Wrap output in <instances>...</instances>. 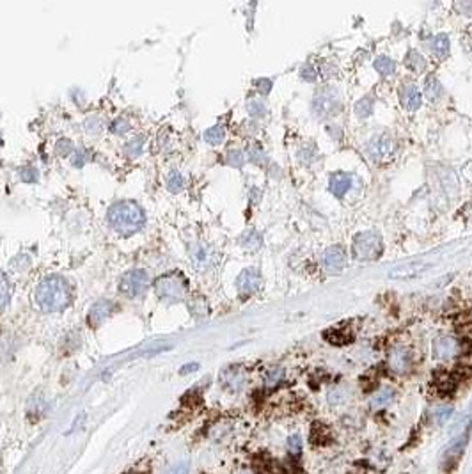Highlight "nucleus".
Returning <instances> with one entry per match:
<instances>
[{
    "label": "nucleus",
    "instance_id": "nucleus-1",
    "mask_svg": "<svg viewBox=\"0 0 472 474\" xmlns=\"http://www.w3.org/2000/svg\"><path fill=\"white\" fill-rule=\"evenodd\" d=\"M36 304L45 313H59L71 304V290L61 276L45 277L36 288Z\"/></svg>",
    "mask_w": 472,
    "mask_h": 474
},
{
    "label": "nucleus",
    "instance_id": "nucleus-36",
    "mask_svg": "<svg viewBox=\"0 0 472 474\" xmlns=\"http://www.w3.org/2000/svg\"><path fill=\"white\" fill-rule=\"evenodd\" d=\"M256 86H258V89H259V93H261V95H268V93H270V89H272V80L261 79V80H258V82H256Z\"/></svg>",
    "mask_w": 472,
    "mask_h": 474
},
{
    "label": "nucleus",
    "instance_id": "nucleus-24",
    "mask_svg": "<svg viewBox=\"0 0 472 474\" xmlns=\"http://www.w3.org/2000/svg\"><path fill=\"white\" fill-rule=\"evenodd\" d=\"M11 299V285H9L8 277L4 273H0V313L4 311V308L9 304Z\"/></svg>",
    "mask_w": 472,
    "mask_h": 474
},
{
    "label": "nucleus",
    "instance_id": "nucleus-8",
    "mask_svg": "<svg viewBox=\"0 0 472 474\" xmlns=\"http://www.w3.org/2000/svg\"><path fill=\"white\" fill-rule=\"evenodd\" d=\"M392 148H394V142H392L391 137H389L387 133H380V135L371 139L366 151H368L370 158L382 160V158H385V156L391 155Z\"/></svg>",
    "mask_w": 472,
    "mask_h": 474
},
{
    "label": "nucleus",
    "instance_id": "nucleus-11",
    "mask_svg": "<svg viewBox=\"0 0 472 474\" xmlns=\"http://www.w3.org/2000/svg\"><path fill=\"white\" fill-rule=\"evenodd\" d=\"M324 265L328 272H341L347 265V255L341 247H328L324 252Z\"/></svg>",
    "mask_w": 472,
    "mask_h": 474
},
{
    "label": "nucleus",
    "instance_id": "nucleus-18",
    "mask_svg": "<svg viewBox=\"0 0 472 474\" xmlns=\"http://www.w3.org/2000/svg\"><path fill=\"white\" fill-rule=\"evenodd\" d=\"M430 50L435 57H438V59L447 57V55H450V38H447L445 34L435 36L430 43Z\"/></svg>",
    "mask_w": 472,
    "mask_h": 474
},
{
    "label": "nucleus",
    "instance_id": "nucleus-13",
    "mask_svg": "<svg viewBox=\"0 0 472 474\" xmlns=\"http://www.w3.org/2000/svg\"><path fill=\"white\" fill-rule=\"evenodd\" d=\"M387 363H389V368H391L394 373H405V372H408V368H410V365H412L410 353H408L405 348H394V350H391V353H389Z\"/></svg>",
    "mask_w": 472,
    "mask_h": 474
},
{
    "label": "nucleus",
    "instance_id": "nucleus-6",
    "mask_svg": "<svg viewBox=\"0 0 472 474\" xmlns=\"http://www.w3.org/2000/svg\"><path fill=\"white\" fill-rule=\"evenodd\" d=\"M341 107L339 95L334 88H321L314 93L312 98V110L318 118H328L334 116Z\"/></svg>",
    "mask_w": 472,
    "mask_h": 474
},
{
    "label": "nucleus",
    "instance_id": "nucleus-19",
    "mask_svg": "<svg viewBox=\"0 0 472 474\" xmlns=\"http://www.w3.org/2000/svg\"><path fill=\"white\" fill-rule=\"evenodd\" d=\"M394 398V391H392V387H382L380 391H377L371 398V409H382V407H387L389 403L392 402Z\"/></svg>",
    "mask_w": 472,
    "mask_h": 474
},
{
    "label": "nucleus",
    "instance_id": "nucleus-34",
    "mask_svg": "<svg viewBox=\"0 0 472 474\" xmlns=\"http://www.w3.org/2000/svg\"><path fill=\"white\" fill-rule=\"evenodd\" d=\"M282 377H284V372H282L281 368H274V370H270V372L267 373V386H277L279 382H281V379Z\"/></svg>",
    "mask_w": 472,
    "mask_h": 474
},
{
    "label": "nucleus",
    "instance_id": "nucleus-14",
    "mask_svg": "<svg viewBox=\"0 0 472 474\" xmlns=\"http://www.w3.org/2000/svg\"><path fill=\"white\" fill-rule=\"evenodd\" d=\"M111 315H112V304L109 302V300H99V302H96L95 306H92L91 311H89L88 322L91 327H98Z\"/></svg>",
    "mask_w": 472,
    "mask_h": 474
},
{
    "label": "nucleus",
    "instance_id": "nucleus-27",
    "mask_svg": "<svg viewBox=\"0 0 472 474\" xmlns=\"http://www.w3.org/2000/svg\"><path fill=\"white\" fill-rule=\"evenodd\" d=\"M405 62H407V66L412 69V72H423L424 66H426L424 59L421 57V53H417V52H408V57Z\"/></svg>",
    "mask_w": 472,
    "mask_h": 474
},
{
    "label": "nucleus",
    "instance_id": "nucleus-40",
    "mask_svg": "<svg viewBox=\"0 0 472 474\" xmlns=\"http://www.w3.org/2000/svg\"><path fill=\"white\" fill-rule=\"evenodd\" d=\"M199 368V365H195V363H192V365H185V366H181V370H179V373H181V375H187V373H192V372H195V370Z\"/></svg>",
    "mask_w": 472,
    "mask_h": 474
},
{
    "label": "nucleus",
    "instance_id": "nucleus-33",
    "mask_svg": "<svg viewBox=\"0 0 472 474\" xmlns=\"http://www.w3.org/2000/svg\"><path fill=\"white\" fill-rule=\"evenodd\" d=\"M288 452L291 453V455H300L302 452V439L298 435H291L290 439H288Z\"/></svg>",
    "mask_w": 472,
    "mask_h": 474
},
{
    "label": "nucleus",
    "instance_id": "nucleus-21",
    "mask_svg": "<svg viewBox=\"0 0 472 474\" xmlns=\"http://www.w3.org/2000/svg\"><path fill=\"white\" fill-rule=\"evenodd\" d=\"M424 95H426V98L430 100V102H438V100L442 98V95H444V89H442L440 82H438L437 79H433V76H430V79L426 80V86H424Z\"/></svg>",
    "mask_w": 472,
    "mask_h": 474
},
{
    "label": "nucleus",
    "instance_id": "nucleus-26",
    "mask_svg": "<svg viewBox=\"0 0 472 474\" xmlns=\"http://www.w3.org/2000/svg\"><path fill=\"white\" fill-rule=\"evenodd\" d=\"M247 110L252 118H263L267 114V105H265L263 100H251L247 103Z\"/></svg>",
    "mask_w": 472,
    "mask_h": 474
},
{
    "label": "nucleus",
    "instance_id": "nucleus-20",
    "mask_svg": "<svg viewBox=\"0 0 472 474\" xmlns=\"http://www.w3.org/2000/svg\"><path fill=\"white\" fill-rule=\"evenodd\" d=\"M373 107H375L373 96H364L362 100H359V103H355V116H357L359 119L370 118V116L373 114Z\"/></svg>",
    "mask_w": 472,
    "mask_h": 474
},
{
    "label": "nucleus",
    "instance_id": "nucleus-43",
    "mask_svg": "<svg viewBox=\"0 0 472 474\" xmlns=\"http://www.w3.org/2000/svg\"><path fill=\"white\" fill-rule=\"evenodd\" d=\"M240 474H252V473H249V470H244V473H240Z\"/></svg>",
    "mask_w": 472,
    "mask_h": 474
},
{
    "label": "nucleus",
    "instance_id": "nucleus-23",
    "mask_svg": "<svg viewBox=\"0 0 472 474\" xmlns=\"http://www.w3.org/2000/svg\"><path fill=\"white\" fill-rule=\"evenodd\" d=\"M240 243H242V247H245V249L254 250L261 245V235H259L256 229H247V231L240 236Z\"/></svg>",
    "mask_w": 472,
    "mask_h": 474
},
{
    "label": "nucleus",
    "instance_id": "nucleus-38",
    "mask_svg": "<svg viewBox=\"0 0 472 474\" xmlns=\"http://www.w3.org/2000/svg\"><path fill=\"white\" fill-rule=\"evenodd\" d=\"M112 132H116V133H125V132H128V123H125L123 121V119H118V121L114 123V125H112Z\"/></svg>",
    "mask_w": 472,
    "mask_h": 474
},
{
    "label": "nucleus",
    "instance_id": "nucleus-9",
    "mask_svg": "<svg viewBox=\"0 0 472 474\" xmlns=\"http://www.w3.org/2000/svg\"><path fill=\"white\" fill-rule=\"evenodd\" d=\"M259 286H261V276L256 269H245L236 277V288L242 295H251V293L258 292Z\"/></svg>",
    "mask_w": 472,
    "mask_h": 474
},
{
    "label": "nucleus",
    "instance_id": "nucleus-31",
    "mask_svg": "<svg viewBox=\"0 0 472 474\" xmlns=\"http://www.w3.org/2000/svg\"><path fill=\"white\" fill-rule=\"evenodd\" d=\"M244 153L238 151V149H232V151H229L228 155H225V163L231 167H242L244 165Z\"/></svg>",
    "mask_w": 472,
    "mask_h": 474
},
{
    "label": "nucleus",
    "instance_id": "nucleus-7",
    "mask_svg": "<svg viewBox=\"0 0 472 474\" xmlns=\"http://www.w3.org/2000/svg\"><path fill=\"white\" fill-rule=\"evenodd\" d=\"M467 446V432L460 433L453 442L445 448L444 456H442V463H444V469H453L458 462H460L461 455H464V449Z\"/></svg>",
    "mask_w": 472,
    "mask_h": 474
},
{
    "label": "nucleus",
    "instance_id": "nucleus-12",
    "mask_svg": "<svg viewBox=\"0 0 472 474\" xmlns=\"http://www.w3.org/2000/svg\"><path fill=\"white\" fill-rule=\"evenodd\" d=\"M352 180L354 178L348 172H334L328 178V189H331V192L334 194L335 198L341 199L352 189Z\"/></svg>",
    "mask_w": 472,
    "mask_h": 474
},
{
    "label": "nucleus",
    "instance_id": "nucleus-3",
    "mask_svg": "<svg viewBox=\"0 0 472 474\" xmlns=\"http://www.w3.org/2000/svg\"><path fill=\"white\" fill-rule=\"evenodd\" d=\"M155 293L158 299L167 304L181 302L187 293V281L178 272L164 273L155 281Z\"/></svg>",
    "mask_w": 472,
    "mask_h": 474
},
{
    "label": "nucleus",
    "instance_id": "nucleus-28",
    "mask_svg": "<svg viewBox=\"0 0 472 474\" xmlns=\"http://www.w3.org/2000/svg\"><path fill=\"white\" fill-rule=\"evenodd\" d=\"M185 187V178L178 171H171L167 176V189L171 192H179Z\"/></svg>",
    "mask_w": 472,
    "mask_h": 474
},
{
    "label": "nucleus",
    "instance_id": "nucleus-41",
    "mask_svg": "<svg viewBox=\"0 0 472 474\" xmlns=\"http://www.w3.org/2000/svg\"><path fill=\"white\" fill-rule=\"evenodd\" d=\"M465 336H467L468 341L472 343V325H468V327H467V330H465Z\"/></svg>",
    "mask_w": 472,
    "mask_h": 474
},
{
    "label": "nucleus",
    "instance_id": "nucleus-2",
    "mask_svg": "<svg viewBox=\"0 0 472 474\" xmlns=\"http://www.w3.org/2000/svg\"><path fill=\"white\" fill-rule=\"evenodd\" d=\"M109 224L121 235H134L146 224V213L135 201H118L109 208Z\"/></svg>",
    "mask_w": 472,
    "mask_h": 474
},
{
    "label": "nucleus",
    "instance_id": "nucleus-39",
    "mask_svg": "<svg viewBox=\"0 0 472 474\" xmlns=\"http://www.w3.org/2000/svg\"><path fill=\"white\" fill-rule=\"evenodd\" d=\"M169 474H188V462H179L178 466L172 467Z\"/></svg>",
    "mask_w": 472,
    "mask_h": 474
},
{
    "label": "nucleus",
    "instance_id": "nucleus-22",
    "mask_svg": "<svg viewBox=\"0 0 472 474\" xmlns=\"http://www.w3.org/2000/svg\"><path fill=\"white\" fill-rule=\"evenodd\" d=\"M373 66L382 76L392 75V73H394V69H396V62L392 61L391 57H385V55H380V57L375 59Z\"/></svg>",
    "mask_w": 472,
    "mask_h": 474
},
{
    "label": "nucleus",
    "instance_id": "nucleus-29",
    "mask_svg": "<svg viewBox=\"0 0 472 474\" xmlns=\"http://www.w3.org/2000/svg\"><path fill=\"white\" fill-rule=\"evenodd\" d=\"M451 414H453V409H451V407H438V409H435L433 416H431V417H433L435 425L442 426L444 423L450 421Z\"/></svg>",
    "mask_w": 472,
    "mask_h": 474
},
{
    "label": "nucleus",
    "instance_id": "nucleus-17",
    "mask_svg": "<svg viewBox=\"0 0 472 474\" xmlns=\"http://www.w3.org/2000/svg\"><path fill=\"white\" fill-rule=\"evenodd\" d=\"M325 338L334 345H345V343H350L354 339V334L350 332L348 327H334V329L325 332Z\"/></svg>",
    "mask_w": 472,
    "mask_h": 474
},
{
    "label": "nucleus",
    "instance_id": "nucleus-42",
    "mask_svg": "<svg viewBox=\"0 0 472 474\" xmlns=\"http://www.w3.org/2000/svg\"><path fill=\"white\" fill-rule=\"evenodd\" d=\"M126 474H148V473H142V470H132V473H126Z\"/></svg>",
    "mask_w": 472,
    "mask_h": 474
},
{
    "label": "nucleus",
    "instance_id": "nucleus-25",
    "mask_svg": "<svg viewBox=\"0 0 472 474\" xmlns=\"http://www.w3.org/2000/svg\"><path fill=\"white\" fill-rule=\"evenodd\" d=\"M225 137V130L222 128V126H211V128H208L204 132V141L208 142V144H221L222 141H224Z\"/></svg>",
    "mask_w": 472,
    "mask_h": 474
},
{
    "label": "nucleus",
    "instance_id": "nucleus-35",
    "mask_svg": "<svg viewBox=\"0 0 472 474\" xmlns=\"http://www.w3.org/2000/svg\"><path fill=\"white\" fill-rule=\"evenodd\" d=\"M57 151L61 153L62 156H69V153L73 151L71 141H68V139H62V141L57 144Z\"/></svg>",
    "mask_w": 472,
    "mask_h": 474
},
{
    "label": "nucleus",
    "instance_id": "nucleus-10",
    "mask_svg": "<svg viewBox=\"0 0 472 474\" xmlns=\"http://www.w3.org/2000/svg\"><path fill=\"white\" fill-rule=\"evenodd\" d=\"M460 352V345L453 336H440L433 341V357L438 360L451 359V357L458 356Z\"/></svg>",
    "mask_w": 472,
    "mask_h": 474
},
{
    "label": "nucleus",
    "instance_id": "nucleus-32",
    "mask_svg": "<svg viewBox=\"0 0 472 474\" xmlns=\"http://www.w3.org/2000/svg\"><path fill=\"white\" fill-rule=\"evenodd\" d=\"M249 158H251V162H254L256 165H265V163H267V160H268L263 149L258 148V146H254V148L249 149Z\"/></svg>",
    "mask_w": 472,
    "mask_h": 474
},
{
    "label": "nucleus",
    "instance_id": "nucleus-15",
    "mask_svg": "<svg viewBox=\"0 0 472 474\" xmlns=\"http://www.w3.org/2000/svg\"><path fill=\"white\" fill-rule=\"evenodd\" d=\"M400 100L405 109L408 110H417L421 107V103H423L421 93H419V89L415 88L414 83H407V86H403L400 89Z\"/></svg>",
    "mask_w": 472,
    "mask_h": 474
},
{
    "label": "nucleus",
    "instance_id": "nucleus-37",
    "mask_svg": "<svg viewBox=\"0 0 472 474\" xmlns=\"http://www.w3.org/2000/svg\"><path fill=\"white\" fill-rule=\"evenodd\" d=\"M302 79L307 80V82H312V80H317V72L312 66H304L302 68Z\"/></svg>",
    "mask_w": 472,
    "mask_h": 474
},
{
    "label": "nucleus",
    "instance_id": "nucleus-5",
    "mask_svg": "<svg viewBox=\"0 0 472 474\" xmlns=\"http://www.w3.org/2000/svg\"><path fill=\"white\" fill-rule=\"evenodd\" d=\"M149 286V276L146 270L134 269L126 272L121 277V283H119V290H121L123 295H126L128 299H139L146 293Z\"/></svg>",
    "mask_w": 472,
    "mask_h": 474
},
{
    "label": "nucleus",
    "instance_id": "nucleus-16",
    "mask_svg": "<svg viewBox=\"0 0 472 474\" xmlns=\"http://www.w3.org/2000/svg\"><path fill=\"white\" fill-rule=\"evenodd\" d=\"M245 382V373L240 368H229L222 373V384L224 387L231 389V391H238L242 389Z\"/></svg>",
    "mask_w": 472,
    "mask_h": 474
},
{
    "label": "nucleus",
    "instance_id": "nucleus-4",
    "mask_svg": "<svg viewBox=\"0 0 472 474\" xmlns=\"http://www.w3.org/2000/svg\"><path fill=\"white\" fill-rule=\"evenodd\" d=\"M382 250H384V243L378 233L364 231L354 238V255L357 259H364V262L377 259L380 258Z\"/></svg>",
    "mask_w": 472,
    "mask_h": 474
},
{
    "label": "nucleus",
    "instance_id": "nucleus-30",
    "mask_svg": "<svg viewBox=\"0 0 472 474\" xmlns=\"http://www.w3.org/2000/svg\"><path fill=\"white\" fill-rule=\"evenodd\" d=\"M142 146H144V137L139 135V137H135V139H132V141L125 146V151L128 153L130 156H137V155H141Z\"/></svg>",
    "mask_w": 472,
    "mask_h": 474
}]
</instances>
